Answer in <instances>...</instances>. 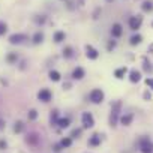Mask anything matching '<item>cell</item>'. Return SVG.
Returning <instances> with one entry per match:
<instances>
[{
	"mask_svg": "<svg viewBox=\"0 0 153 153\" xmlns=\"http://www.w3.org/2000/svg\"><path fill=\"white\" fill-rule=\"evenodd\" d=\"M120 108H122V102L117 101L113 107H111V113H110V126H116L119 122V116H120Z\"/></svg>",
	"mask_w": 153,
	"mask_h": 153,
	"instance_id": "6da1fadb",
	"label": "cell"
},
{
	"mask_svg": "<svg viewBox=\"0 0 153 153\" xmlns=\"http://www.w3.org/2000/svg\"><path fill=\"white\" fill-rule=\"evenodd\" d=\"M89 99H90V102H93V104H101V102L104 101V92H102L101 89H93V90L90 92V95H89Z\"/></svg>",
	"mask_w": 153,
	"mask_h": 153,
	"instance_id": "7a4b0ae2",
	"label": "cell"
},
{
	"mask_svg": "<svg viewBox=\"0 0 153 153\" xmlns=\"http://www.w3.org/2000/svg\"><path fill=\"white\" fill-rule=\"evenodd\" d=\"M140 149L143 153H153V143L149 138H141L140 140Z\"/></svg>",
	"mask_w": 153,
	"mask_h": 153,
	"instance_id": "3957f363",
	"label": "cell"
},
{
	"mask_svg": "<svg viewBox=\"0 0 153 153\" xmlns=\"http://www.w3.org/2000/svg\"><path fill=\"white\" fill-rule=\"evenodd\" d=\"M81 120H83V126L87 128V129L89 128H93V125H95V119H93V116L90 113H83Z\"/></svg>",
	"mask_w": 153,
	"mask_h": 153,
	"instance_id": "277c9868",
	"label": "cell"
},
{
	"mask_svg": "<svg viewBox=\"0 0 153 153\" xmlns=\"http://www.w3.org/2000/svg\"><path fill=\"white\" fill-rule=\"evenodd\" d=\"M51 92L48 90V89H41L39 92H38V99L39 101H42V102H50L51 101Z\"/></svg>",
	"mask_w": 153,
	"mask_h": 153,
	"instance_id": "5b68a950",
	"label": "cell"
},
{
	"mask_svg": "<svg viewBox=\"0 0 153 153\" xmlns=\"http://www.w3.org/2000/svg\"><path fill=\"white\" fill-rule=\"evenodd\" d=\"M24 41H27V36L26 35H23V33H14V35H11L9 36V42L11 44H21V42H24Z\"/></svg>",
	"mask_w": 153,
	"mask_h": 153,
	"instance_id": "8992f818",
	"label": "cell"
},
{
	"mask_svg": "<svg viewBox=\"0 0 153 153\" xmlns=\"http://www.w3.org/2000/svg\"><path fill=\"white\" fill-rule=\"evenodd\" d=\"M141 23H143V18H141L140 15L131 17V20H129V27H131L132 30H137V29L141 27Z\"/></svg>",
	"mask_w": 153,
	"mask_h": 153,
	"instance_id": "52a82bcc",
	"label": "cell"
},
{
	"mask_svg": "<svg viewBox=\"0 0 153 153\" xmlns=\"http://www.w3.org/2000/svg\"><path fill=\"white\" fill-rule=\"evenodd\" d=\"M86 56H87L89 59L95 60V59L99 57V51H98L96 48H93L92 45H86Z\"/></svg>",
	"mask_w": 153,
	"mask_h": 153,
	"instance_id": "ba28073f",
	"label": "cell"
},
{
	"mask_svg": "<svg viewBox=\"0 0 153 153\" xmlns=\"http://www.w3.org/2000/svg\"><path fill=\"white\" fill-rule=\"evenodd\" d=\"M83 76H84V69L83 68H75L74 71H72V78L74 80H81L83 78Z\"/></svg>",
	"mask_w": 153,
	"mask_h": 153,
	"instance_id": "9c48e42d",
	"label": "cell"
},
{
	"mask_svg": "<svg viewBox=\"0 0 153 153\" xmlns=\"http://www.w3.org/2000/svg\"><path fill=\"white\" fill-rule=\"evenodd\" d=\"M126 72H128V68L126 66H122V68H119V69L114 71V76H116V78H119V80H122L123 76L126 75Z\"/></svg>",
	"mask_w": 153,
	"mask_h": 153,
	"instance_id": "30bf717a",
	"label": "cell"
},
{
	"mask_svg": "<svg viewBox=\"0 0 153 153\" xmlns=\"http://www.w3.org/2000/svg\"><path fill=\"white\" fill-rule=\"evenodd\" d=\"M122 33H123L122 26H120V24H113V27H111V35H113L114 38H119V36H122Z\"/></svg>",
	"mask_w": 153,
	"mask_h": 153,
	"instance_id": "8fae6325",
	"label": "cell"
},
{
	"mask_svg": "<svg viewBox=\"0 0 153 153\" xmlns=\"http://www.w3.org/2000/svg\"><path fill=\"white\" fill-rule=\"evenodd\" d=\"M99 144H101V137H99L98 134L92 135L90 140H89V146H92V147H98Z\"/></svg>",
	"mask_w": 153,
	"mask_h": 153,
	"instance_id": "7c38bea8",
	"label": "cell"
},
{
	"mask_svg": "<svg viewBox=\"0 0 153 153\" xmlns=\"http://www.w3.org/2000/svg\"><path fill=\"white\" fill-rule=\"evenodd\" d=\"M129 80L132 81V83H138L140 80H141V74L138 72V71H131V74H129Z\"/></svg>",
	"mask_w": 153,
	"mask_h": 153,
	"instance_id": "4fadbf2b",
	"label": "cell"
},
{
	"mask_svg": "<svg viewBox=\"0 0 153 153\" xmlns=\"http://www.w3.org/2000/svg\"><path fill=\"white\" fill-rule=\"evenodd\" d=\"M132 119H134V116H132V114H125V116H122L120 122H122V125H123V126H129V125L132 123Z\"/></svg>",
	"mask_w": 153,
	"mask_h": 153,
	"instance_id": "5bb4252c",
	"label": "cell"
},
{
	"mask_svg": "<svg viewBox=\"0 0 153 153\" xmlns=\"http://www.w3.org/2000/svg\"><path fill=\"white\" fill-rule=\"evenodd\" d=\"M26 141H27L29 144H32V146H36V144H38V141H39V138H38V135H36V134H29V135H27V138H26Z\"/></svg>",
	"mask_w": 153,
	"mask_h": 153,
	"instance_id": "9a60e30c",
	"label": "cell"
},
{
	"mask_svg": "<svg viewBox=\"0 0 153 153\" xmlns=\"http://www.w3.org/2000/svg\"><path fill=\"white\" fill-rule=\"evenodd\" d=\"M57 122H59V113L54 110V111H51V114H50V123H51V125H57Z\"/></svg>",
	"mask_w": 153,
	"mask_h": 153,
	"instance_id": "2e32d148",
	"label": "cell"
},
{
	"mask_svg": "<svg viewBox=\"0 0 153 153\" xmlns=\"http://www.w3.org/2000/svg\"><path fill=\"white\" fill-rule=\"evenodd\" d=\"M143 11L144 12H152L153 11V3L150 2V0H146V2L143 3Z\"/></svg>",
	"mask_w": 153,
	"mask_h": 153,
	"instance_id": "e0dca14e",
	"label": "cell"
},
{
	"mask_svg": "<svg viewBox=\"0 0 153 153\" xmlns=\"http://www.w3.org/2000/svg\"><path fill=\"white\" fill-rule=\"evenodd\" d=\"M65 38H66L65 32H56L54 33V42H62V41H65Z\"/></svg>",
	"mask_w": 153,
	"mask_h": 153,
	"instance_id": "ac0fdd59",
	"label": "cell"
},
{
	"mask_svg": "<svg viewBox=\"0 0 153 153\" xmlns=\"http://www.w3.org/2000/svg\"><path fill=\"white\" fill-rule=\"evenodd\" d=\"M63 56H65L66 59H71V57L74 56V50H72V47H65V48H63Z\"/></svg>",
	"mask_w": 153,
	"mask_h": 153,
	"instance_id": "d6986e66",
	"label": "cell"
},
{
	"mask_svg": "<svg viewBox=\"0 0 153 153\" xmlns=\"http://www.w3.org/2000/svg\"><path fill=\"white\" fill-rule=\"evenodd\" d=\"M69 123H71V120H69L68 117H65V119H59V122H57V125H59L60 128H68Z\"/></svg>",
	"mask_w": 153,
	"mask_h": 153,
	"instance_id": "ffe728a7",
	"label": "cell"
},
{
	"mask_svg": "<svg viewBox=\"0 0 153 153\" xmlns=\"http://www.w3.org/2000/svg\"><path fill=\"white\" fill-rule=\"evenodd\" d=\"M50 80L53 81H60V74L57 71H50Z\"/></svg>",
	"mask_w": 153,
	"mask_h": 153,
	"instance_id": "44dd1931",
	"label": "cell"
},
{
	"mask_svg": "<svg viewBox=\"0 0 153 153\" xmlns=\"http://www.w3.org/2000/svg\"><path fill=\"white\" fill-rule=\"evenodd\" d=\"M42 41H44V35H42L41 32L35 33V36H33V44H41Z\"/></svg>",
	"mask_w": 153,
	"mask_h": 153,
	"instance_id": "7402d4cb",
	"label": "cell"
},
{
	"mask_svg": "<svg viewBox=\"0 0 153 153\" xmlns=\"http://www.w3.org/2000/svg\"><path fill=\"white\" fill-rule=\"evenodd\" d=\"M6 60H8L9 63H15V62L18 60V56H17V53H9V54H8V57H6Z\"/></svg>",
	"mask_w": 153,
	"mask_h": 153,
	"instance_id": "603a6c76",
	"label": "cell"
},
{
	"mask_svg": "<svg viewBox=\"0 0 153 153\" xmlns=\"http://www.w3.org/2000/svg\"><path fill=\"white\" fill-rule=\"evenodd\" d=\"M71 144H72V138H69V137H68V138H63V140L60 141V146H62L63 149H65V147H69Z\"/></svg>",
	"mask_w": 153,
	"mask_h": 153,
	"instance_id": "cb8c5ba5",
	"label": "cell"
},
{
	"mask_svg": "<svg viewBox=\"0 0 153 153\" xmlns=\"http://www.w3.org/2000/svg\"><path fill=\"white\" fill-rule=\"evenodd\" d=\"M23 129H24V125H23V122H20V120H18V122L15 123V126H14V131H15L17 134H20Z\"/></svg>",
	"mask_w": 153,
	"mask_h": 153,
	"instance_id": "d4e9b609",
	"label": "cell"
},
{
	"mask_svg": "<svg viewBox=\"0 0 153 153\" xmlns=\"http://www.w3.org/2000/svg\"><path fill=\"white\" fill-rule=\"evenodd\" d=\"M141 39H143V38H141L140 35H134V36L131 38V44H132V45H137V44L141 42Z\"/></svg>",
	"mask_w": 153,
	"mask_h": 153,
	"instance_id": "484cf974",
	"label": "cell"
},
{
	"mask_svg": "<svg viewBox=\"0 0 153 153\" xmlns=\"http://www.w3.org/2000/svg\"><path fill=\"white\" fill-rule=\"evenodd\" d=\"M8 30V26H6V23H3V21H0V36L2 35H5V32Z\"/></svg>",
	"mask_w": 153,
	"mask_h": 153,
	"instance_id": "4316f807",
	"label": "cell"
},
{
	"mask_svg": "<svg viewBox=\"0 0 153 153\" xmlns=\"http://www.w3.org/2000/svg\"><path fill=\"white\" fill-rule=\"evenodd\" d=\"M80 135H81V129H74L71 132V138H78Z\"/></svg>",
	"mask_w": 153,
	"mask_h": 153,
	"instance_id": "83f0119b",
	"label": "cell"
},
{
	"mask_svg": "<svg viewBox=\"0 0 153 153\" xmlns=\"http://www.w3.org/2000/svg\"><path fill=\"white\" fill-rule=\"evenodd\" d=\"M38 117V111L36 110H30L29 111V120H35Z\"/></svg>",
	"mask_w": 153,
	"mask_h": 153,
	"instance_id": "f1b7e54d",
	"label": "cell"
},
{
	"mask_svg": "<svg viewBox=\"0 0 153 153\" xmlns=\"http://www.w3.org/2000/svg\"><path fill=\"white\" fill-rule=\"evenodd\" d=\"M62 149H63V147H62L60 144H54V146H53V150H54L56 153H59V152H60Z\"/></svg>",
	"mask_w": 153,
	"mask_h": 153,
	"instance_id": "f546056e",
	"label": "cell"
},
{
	"mask_svg": "<svg viewBox=\"0 0 153 153\" xmlns=\"http://www.w3.org/2000/svg\"><path fill=\"white\" fill-rule=\"evenodd\" d=\"M146 84H147L149 87L153 89V78H147V80H146Z\"/></svg>",
	"mask_w": 153,
	"mask_h": 153,
	"instance_id": "4dcf8cb0",
	"label": "cell"
},
{
	"mask_svg": "<svg viewBox=\"0 0 153 153\" xmlns=\"http://www.w3.org/2000/svg\"><path fill=\"white\" fill-rule=\"evenodd\" d=\"M0 149H6V141H0Z\"/></svg>",
	"mask_w": 153,
	"mask_h": 153,
	"instance_id": "1f68e13d",
	"label": "cell"
},
{
	"mask_svg": "<svg viewBox=\"0 0 153 153\" xmlns=\"http://www.w3.org/2000/svg\"><path fill=\"white\" fill-rule=\"evenodd\" d=\"M3 128H5V122L0 119V129H3Z\"/></svg>",
	"mask_w": 153,
	"mask_h": 153,
	"instance_id": "d6a6232c",
	"label": "cell"
},
{
	"mask_svg": "<svg viewBox=\"0 0 153 153\" xmlns=\"http://www.w3.org/2000/svg\"><path fill=\"white\" fill-rule=\"evenodd\" d=\"M107 2H113V0H107Z\"/></svg>",
	"mask_w": 153,
	"mask_h": 153,
	"instance_id": "836d02e7",
	"label": "cell"
}]
</instances>
